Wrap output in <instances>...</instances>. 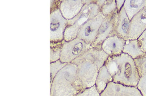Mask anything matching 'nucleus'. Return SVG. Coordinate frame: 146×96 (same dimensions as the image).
Wrapping results in <instances>:
<instances>
[{
	"mask_svg": "<svg viewBox=\"0 0 146 96\" xmlns=\"http://www.w3.org/2000/svg\"><path fill=\"white\" fill-rule=\"evenodd\" d=\"M58 16L53 17L52 18L51 22L50 30L51 32H53V34H58L60 33L61 35L62 32L63 31L64 28V19L60 15L58 18Z\"/></svg>",
	"mask_w": 146,
	"mask_h": 96,
	"instance_id": "13",
	"label": "nucleus"
},
{
	"mask_svg": "<svg viewBox=\"0 0 146 96\" xmlns=\"http://www.w3.org/2000/svg\"><path fill=\"white\" fill-rule=\"evenodd\" d=\"M125 1H116L117 8L119 12L123 7Z\"/></svg>",
	"mask_w": 146,
	"mask_h": 96,
	"instance_id": "19",
	"label": "nucleus"
},
{
	"mask_svg": "<svg viewBox=\"0 0 146 96\" xmlns=\"http://www.w3.org/2000/svg\"><path fill=\"white\" fill-rule=\"evenodd\" d=\"M137 87L143 96H146V72L140 77Z\"/></svg>",
	"mask_w": 146,
	"mask_h": 96,
	"instance_id": "17",
	"label": "nucleus"
},
{
	"mask_svg": "<svg viewBox=\"0 0 146 96\" xmlns=\"http://www.w3.org/2000/svg\"><path fill=\"white\" fill-rule=\"evenodd\" d=\"M146 7V0L125 1L123 6L129 20Z\"/></svg>",
	"mask_w": 146,
	"mask_h": 96,
	"instance_id": "11",
	"label": "nucleus"
},
{
	"mask_svg": "<svg viewBox=\"0 0 146 96\" xmlns=\"http://www.w3.org/2000/svg\"><path fill=\"white\" fill-rule=\"evenodd\" d=\"M130 24V20L123 7L117 15L115 28L116 36L126 41L128 40Z\"/></svg>",
	"mask_w": 146,
	"mask_h": 96,
	"instance_id": "9",
	"label": "nucleus"
},
{
	"mask_svg": "<svg viewBox=\"0 0 146 96\" xmlns=\"http://www.w3.org/2000/svg\"><path fill=\"white\" fill-rule=\"evenodd\" d=\"M137 39L142 51L143 52L146 53V29Z\"/></svg>",
	"mask_w": 146,
	"mask_h": 96,
	"instance_id": "18",
	"label": "nucleus"
},
{
	"mask_svg": "<svg viewBox=\"0 0 146 96\" xmlns=\"http://www.w3.org/2000/svg\"><path fill=\"white\" fill-rule=\"evenodd\" d=\"M68 64L62 63L60 60L56 61L50 63V86H51L52 83L56 74L59 71L66 66Z\"/></svg>",
	"mask_w": 146,
	"mask_h": 96,
	"instance_id": "14",
	"label": "nucleus"
},
{
	"mask_svg": "<svg viewBox=\"0 0 146 96\" xmlns=\"http://www.w3.org/2000/svg\"><path fill=\"white\" fill-rule=\"evenodd\" d=\"M126 41L116 35L108 37L103 44L105 52L109 57L121 55L123 53Z\"/></svg>",
	"mask_w": 146,
	"mask_h": 96,
	"instance_id": "8",
	"label": "nucleus"
},
{
	"mask_svg": "<svg viewBox=\"0 0 146 96\" xmlns=\"http://www.w3.org/2000/svg\"><path fill=\"white\" fill-rule=\"evenodd\" d=\"M123 53L130 56L134 60L145 53L141 48L138 39L126 41L124 47Z\"/></svg>",
	"mask_w": 146,
	"mask_h": 96,
	"instance_id": "12",
	"label": "nucleus"
},
{
	"mask_svg": "<svg viewBox=\"0 0 146 96\" xmlns=\"http://www.w3.org/2000/svg\"><path fill=\"white\" fill-rule=\"evenodd\" d=\"M134 60L141 77L146 72V53Z\"/></svg>",
	"mask_w": 146,
	"mask_h": 96,
	"instance_id": "15",
	"label": "nucleus"
},
{
	"mask_svg": "<svg viewBox=\"0 0 146 96\" xmlns=\"http://www.w3.org/2000/svg\"><path fill=\"white\" fill-rule=\"evenodd\" d=\"M100 96H143L137 87L125 86L111 82Z\"/></svg>",
	"mask_w": 146,
	"mask_h": 96,
	"instance_id": "4",
	"label": "nucleus"
},
{
	"mask_svg": "<svg viewBox=\"0 0 146 96\" xmlns=\"http://www.w3.org/2000/svg\"><path fill=\"white\" fill-rule=\"evenodd\" d=\"M108 58L98 55H83L71 62L77 65V77L84 90L95 85L99 71Z\"/></svg>",
	"mask_w": 146,
	"mask_h": 96,
	"instance_id": "3",
	"label": "nucleus"
},
{
	"mask_svg": "<svg viewBox=\"0 0 146 96\" xmlns=\"http://www.w3.org/2000/svg\"><path fill=\"white\" fill-rule=\"evenodd\" d=\"M77 69L76 64L70 63L58 71L50 87V96H75L84 90Z\"/></svg>",
	"mask_w": 146,
	"mask_h": 96,
	"instance_id": "2",
	"label": "nucleus"
},
{
	"mask_svg": "<svg viewBox=\"0 0 146 96\" xmlns=\"http://www.w3.org/2000/svg\"><path fill=\"white\" fill-rule=\"evenodd\" d=\"M104 65L113 82L127 86H137L140 77L135 61L130 56L122 53L109 57Z\"/></svg>",
	"mask_w": 146,
	"mask_h": 96,
	"instance_id": "1",
	"label": "nucleus"
},
{
	"mask_svg": "<svg viewBox=\"0 0 146 96\" xmlns=\"http://www.w3.org/2000/svg\"><path fill=\"white\" fill-rule=\"evenodd\" d=\"M146 29V7L130 20L128 40L137 39Z\"/></svg>",
	"mask_w": 146,
	"mask_h": 96,
	"instance_id": "5",
	"label": "nucleus"
},
{
	"mask_svg": "<svg viewBox=\"0 0 146 96\" xmlns=\"http://www.w3.org/2000/svg\"><path fill=\"white\" fill-rule=\"evenodd\" d=\"M113 81L112 77L105 65L99 71L95 86L98 92L100 94L104 90L109 83Z\"/></svg>",
	"mask_w": 146,
	"mask_h": 96,
	"instance_id": "10",
	"label": "nucleus"
},
{
	"mask_svg": "<svg viewBox=\"0 0 146 96\" xmlns=\"http://www.w3.org/2000/svg\"><path fill=\"white\" fill-rule=\"evenodd\" d=\"M68 44V46L65 47L63 49L65 50L66 54L60 57V60L62 62L66 64L71 63L75 59L81 56L80 55L86 49V44L82 40L76 39Z\"/></svg>",
	"mask_w": 146,
	"mask_h": 96,
	"instance_id": "7",
	"label": "nucleus"
},
{
	"mask_svg": "<svg viewBox=\"0 0 146 96\" xmlns=\"http://www.w3.org/2000/svg\"><path fill=\"white\" fill-rule=\"evenodd\" d=\"M103 17H100L94 18L85 23L81 28L78 36L82 39L86 41H90L97 36L99 30L103 22Z\"/></svg>",
	"mask_w": 146,
	"mask_h": 96,
	"instance_id": "6",
	"label": "nucleus"
},
{
	"mask_svg": "<svg viewBox=\"0 0 146 96\" xmlns=\"http://www.w3.org/2000/svg\"><path fill=\"white\" fill-rule=\"evenodd\" d=\"M75 96H100V94L96 89L95 85L81 91Z\"/></svg>",
	"mask_w": 146,
	"mask_h": 96,
	"instance_id": "16",
	"label": "nucleus"
}]
</instances>
